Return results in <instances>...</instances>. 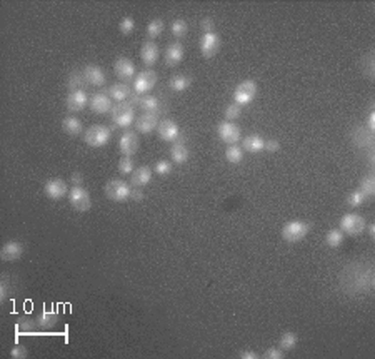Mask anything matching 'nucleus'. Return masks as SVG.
I'll list each match as a JSON object with an SVG mask.
<instances>
[{
    "label": "nucleus",
    "mask_w": 375,
    "mask_h": 359,
    "mask_svg": "<svg viewBox=\"0 0 375 359\" xmlns=\"http://www.w3.org/2000/svg\"><path fill=\"white\" fill-rule=\"evenodd\" d=\"M200 27H202L204 34H210V32H215V26H214V21L210 17H205L202 19V22H200Z\"/></svg>",
    "instance_id": "nucleus-46"
},
{
    "label": "nucleus",
    "mask_w": 375,
    "mask_h": 359,
    "mask_svg": "<svg viewBox=\"0 0 375 359\" xmlns=\"http://www.w3.org/2000/svg\"><path fill=\"white\" fill-rule=\"evenodd\" d=\"M262 357L264 359H284L285 354L280 347H270L262 354Z\"/></svg>",
    "instance_id": "nucleus-43"
},
{
    "label": "nucleus",
    "mask_w": 375,
    "mask_h": 359,
    "mask_svg": "<svg viewBox=\"0 0 375 359\" xmlns=\"http://www.w3.org/2000/svg\"><path fill=\"white\" fill-rule=\"evenodd\" d=\"M157 127H158L157 114L145 112L137 119V121H135V129H137V132H140V134H150V132H154Z\"/></svg>",
    "instance_id": "nucleus-14"
},
{
    "label": "nucleus",
    "mask_w": 375,
    "mask_h": 359,
    "mask_svg": "<svg viewBox=\"0 0 375 359\" xmlns=\"http://www.w3.org/2000/svg\"><path fill=\"white\" fill-rule=\"evenodd\" d=\"M138 107L142 109L144 112L157 114L160 111V101L155 96H144L142 99H140Z\"/></svg>",
    "instance_id": "nucleus-27"
},
{
    "label": "nucleus",
    "mask_w": 375,
    "mask_h": 359,
    "mask_svg": "<svg viewBox=\"0 0 375 359\" xmlns=\"http://www.w3.org/2000/svg\"><path fill=\"white\" fill-rule=\"evenodd\" d=\"M138 146H140V142H138L137 132L125 131L122 136H120L118 149H120V152L125 154V156H134V154L138 151Z\"/></svg>",
    "instance_id": "nucleus-11"
},
{
    "label": "nucleus",
    "mask_w": 375,
    "mask_h": 359,
    "mask_svg": "<svg viewBox=\"0 0 375 359\" xmlns=\"http://www.w3.org/2000/svg\"><path fill=\"white\" fill-rule=\"evenodd\" d=\"M310 229H312V226L308 222L290 221L282 227V237L287 242H298L310 232Z\"/></svg>",
    "instance_id": "nucleus-2"
},
{
    "label": "nucleus",
    "mask_w": 375,
    "mask_h": 359,
    "mask_svg": "<svg viewBox=\"0 0 375 359\" xmlns=\"http://www.w3.org/2000/svg\"><path fill=\"white\" fill-rule=\"evenodd\" d=\"M238 357L240 359H257L258 354H255V351H250V349H247V351H240Z\"/></svg>",
    "instance_id": "nucleus-49"
},
{
    "label": "nucleus",
    "mask_w": 375,
    "mask_h": 359,
    "mask_svg": "<svg viewBox=\"0 0 375 359\" xmlns=\"http://www.w3.org/2000/svg\"><path fill=\"white\" fill-rule=\"evenodd\" d=\"M358 189L364 192V196L367 197V201H368V199H372L375 196V176H374V174L365 176L362 181H360Z\"/></svg>",
    "instance_id": "nucleus-29"
},
{
    "label": "nucleus",
    "mask_w": 375,
    "mask_h": 359,
    "mask_svg": "<svg viewBox=\"0 0 375 359\" xmlns=\"http://www.w3.org/2000/svg\"><path fill=\"white\" fill-rule=\"evenodd\" d=\"M85 77L84 74L80 72H72L68 74V79H67V87L70 91H82V87L85 86Z\"/></svg>",
    "instance_id": "nucleus-32"
},
{
    "label": "nucleus",
    "mask_w": 375,
    "mask_h": 359,
    "mask_svg": "<svg viewBox=\"0 0 375 359\" xmlns=\"http://www.w3.org/2000/svg\"><path fill=\"white\" fill-rule=\"evenodd\" d=\"M27 349H25L24 346H20V344H17V346L12 347V351H10V356H12L14 359H25L27 357Z\"/></svg>",
    "instance_id": "nucleus-45"
},
{
    "label": "nucleus",
    "mask_w": 375,
    "mask_h": 359,
    "mask_svg": "<svg viewBox=\"0 0 375 359\" xmlns=\"http://www.w3.org/2000/svg\"><path fill=\"white\" fill-rule=\"evenodd\" d=\"M22 252H24L22 244L17 242V241H8L2 246L0 257H2V261L12 262V261H17V259L22 256Z\"/></svg>",
    "instance_id": "nucleus-19"
},
{
    "label": "nucleus",
    "mask_w": 375,
    "mask_h": 359,
    "mask_svg": "<svg viewBox=\"0 0 375 359\" xmlns=\"http://www.w3.org/2000/svg\"><path fill=\"white\" fill-rule=\"evenodd\" d=\"M164 21H160V19H155V21H152L147 26V36L150 37V39H155V37H158L160 34L164 32Z\"/></svg>",
    "instance_id": "nucleus-35"
},
{
    "label": "nucleus",
    "mask_w": 375,
    "mask_h": 359,
    "mask_svg": "<svg viewBox=\"0 0 375 359\" xmlns=\"http://www.w3.org/2000/svg\"><path fill=\"white\" fill-rule=\"evenodd\" d=\"M57 321H58V316H57V312H54V311H44L42 314H38V317H37V324L40 327H45V329L54 327L55 324H57Z\"/></svg>",
    "instance_id": "nucleus-30"
},
{
    "label": "nucleus",
    "mask_w": 375,
    "mask_h": 359,
    "mask_svg": "<svg viewBox=\"0 0 375 359\" xmlns=\"http://www.w3.org/2000/svg\"><path fill=\"white\" fill-rule=\"evenodd\" d=\"M257 96V84L254 81H244L242 84H238L237 89L234 92V101L237 106H248L250 102L254 101V97Z\"/></svg>",
    "instance_id": "nucleus-6"
},
{
    "label": "nucleus",
    "mask_w": 375,
    "mask_h": 359,
    "mask_svg": "<svg viewBox=\"0 0 375 359\" xmlns=\"http://www.w3.org/2000/svg\"><path fill=\"white\" fill-rule=\"evenodd\" d=\"M44 191H45V194H47L48 199L58 201V199H62L68 194V186L62 181V179H48V181L45 182Z\"/></svg>",
    "instance_id": "nucleus-12"
},
{
    "label": "nucleus",
    "mask_w": 375,
    "mask_h": 359,
    "mask_svg": "<svg viewBox=\"0 0 375 359\" xmlns=\"http://www.w3.org/2000/svg\"><path fill=\"white\" fill-rule=\"evenodd\" d=\"M187 29H188L187 22L182 21V19H177V21H174L172 24V34L175 37H184L185 34H187Z\"/></svg>",
    "instance_id": "nucleus-40"
},
{
    "label": "nucleus",
    "mask_w": 375,
    "mask_h": 359,
    "mask_svg": "<svg viewBox=\"0 0 375 359\" xmlns=\"http://www.w3.org/2000/svg\"><path fill=\"white\" fill-rule=\"evenodd\" d=\"M368 234H370V237L375 236V226H374V224H370V226H368Z\"/></svg>",
    "instance_id": "nucleus-53"
},
{
    "label": "nucleus",
    "mask_w": 375,
    "mask_h": 359,
    "mask_svg": "<svg viewBox=\"0 0 375 359\" xmlns=\"http://www.w3.org/2000/svg\"><path fill=\"white\" fill-rule=\"evenodd\" d=\"M130 101H128V104L130 106H138L140 104V99H142V96H138V94H135V92H132L130 94Z\"/></svg>",
    "instance_id": "nucleus-51"
},
{
    "label": "nucleus",
    "mask_w": 375,
    "mask_h": 359,
    "mask_svg": "<svg viewBox=\"0 0 375 359\" xmlns=\"http://www.w3.org/2000/svg\"><path fill=\"white\" fill-rule=\"evenodd\" d=\"M365 227H367V222H365V217L360 216V214L350 212L340 219V231L344 234H348V236H357V234L365 231Z\"/></svg>",
    "instance_id": "nucleus-4"
},
{
    "label": "nucleus",
    "mask_w": 375,
    "mask_h": 359,
    "mask_svg": "<svg viewBox=\"0 0 375 359\" xmlns=\"http://www.w3.org/2000/svg\"><path fill=\"white\" fill-rule=\"evenodd\" d=\"M114 71H115V76H117L118 79H122V81H130L135 74V66L130 59L120 57V59H117V62H115Z\"/></svg>",
    "instance_id": "nucleus-17"
},
{
    "label": "nucleus",
    "mask_w": 375,
    "mask_h": 359,
    "mask_svg": "<svg viewBox=\"0 0 375 359\" xmlns=\"http://www.w3.org/2000/svg\"><path fill=\"white\" fill-rule=\"evenodd\" d=\"M88 104V97L85 91H72L65 99V106L70 112H78L85 109V106Z\"/></svg>",
    "instance_id": "nucleus-15"
},
{
    "label": "nucleus",
    "mask_w": 375,
    "mask_h": 359,
    "mask_svg": "<svg viewBox=\"0 0 375 359\" xmlns=\"http://www.w3.org/2000/svg\"><path fill=\"white\" fill-rule=\"evenodd\" d=\"M325 242L330 247H338L344 242V232L340 229H330L327 236H325Z\"/></svg>",
    "instance_id": "nucleus-34"
},
{
    "label": "nucleus",
    "mask_w": 375,
    "mask_h": 359,
    "mask_svg": "<svg viewBox=\"0 0 375 359\" xmlns=\"http://www.w3.org/2000/svg\"><path fill=\"white\" fill-rule=\"evenodd\" d=\"M244 144V149L247 152H252V154H257L260 151H264L265 149V139L257 136V134H250L242 141Z\"/></svg>",
    "instance_id": "nucleus-23"
},
{
    "label": "nucleus",
    "mask_w": 375,
    "mask_h": 359,
    "mask_svg": "<svg viewBox=\"0 0 375 359\" xmlns=\"http://www.w3.org/2000/svg\"><path fill=\"white\" fill-rule=\"evenodd\" d=\"M70 181L74 182V186H82V182H84V176L80 172H74L72 174V177H70Z\"/></svg>",
    "instance_id": "nucleus-50"
},
{
    "label": "nucleus",
    "mask_w": 375,
    "mask_h": 359,
    "mask_svg": "<svg viewBox=\"0 0 375 359\" xmlns=\"http://www.w3.org/2000/svg\"><path fill=\"white\" fill-rule=\"evenodd\" d=\"M88 106L92 109V112L95 114H107L110 112V109H112V102H110V97L107 94L98 92V94H94V96L88 99Z\"/></svg>",
    "instance_id": "nucleus-16"
},
{
    "label": "nucleus",
    "mask_w": 375,
    "mask_h": 359,
    "mask_svg": "<svg viewBox=\"0 0 375 359\" xmlns=\"http://www.w3.org/2000/svg\"><path fill=\"white\" fill-rule=\"evenodd\" d=\"M130 192H132V189L128 187V184H125L124 181H120V179H112V181H108V184L105 186L107 197L112 199L115 202L127 201L130 197Z\"/></svg>",
    "instance_id": "nucleus-7"
},
{
    "label": "nucleus",
    "mask_w": 375,
    "mask_h": 359,
    "mask_svg": "<svg viewBox=\"0 0 375 359\" xmlns=\"http://www.w3.org/2000/svg\"><path fill=\"white\" fill-rule=\"evenodd\" d=\"M190 86H192V79L187 77V76H175V77L170 79V82H168V87L175 92L187 91Z\"/></svg>",
    "instance_id": "nucleus-28"
},
{
    "label": "nucleus",
    "mask_w": 375,
    "mask_h": 359,
    "mask_svg": "<svg viewBox=\"0 0 375 359\" xmlns=\"http://www.w3.org/2000/svg\"><path fill=\"white\" fill-rule=\"evenodd\" d=\"M240 114H242V109H240V106H237V104H228L227 107H225V111H224V117H225V121H235V119H238L240 117Z\"/></svg>",
    "instance_id": "nucleus-37"
},
{
    "label": "nucleus",
    "mask_w": 375,
    "mask_h": 359,
    "mask_svg": "<svg viewBox=\"0 0 375 359\" xmlns=\"http://www.w3.org/2000/svg\"><path fill=\"white\" fill-rule=\"evenodd\" d=\"M82 74L85 77V82L90 84V86L100 87V86H104V84L107 82V77H105L104 71L98 66H87L84 69Z\"/></svg>",
    "instance_id": "nucleus-18"
},
{
    "label": "nucleus",
    "mask_w": 375,
    "mask_h": 359,
    "mask_svg": "<svg viewBox=\"0 0 375 359\" xmlns=\"http://www.w3.org/2000/svg\"><path fill=\"white\" fill-rule=\"evenodd\" d=\"M220 51V37L215 32L210 34H204L202 39H200V52H202L204 57H214L215 54Z\"/></svg>",
    "instance_id": "nucleus-10"
},
{
    "label": "nucleus",
    "mask_w": 375,
    "mask_h": 359,
    "mask_svg": "<svg viewBox=\"0 0 375 359\" xmlns=\"http://www.w3.org/2000/svg\"><path fill=\"white\" fill-rule=\"evenodd\" d=\"M225 159H227L230 164L242 162L244 161V151L237 146V144H234V146H228L227 151H225Z\"/></svg>",
    "instance_id": "nucleus-33"
},
{
    "label": "nucleus",
    "mask_w": 375,
    "mask_h": 359,
    "mask_svg": "<svg viewBox=\"0 0 375 359\" xmlns=\"http://www.w3.org/2000/svg\"><path fill=\"white\" fill-rule=\"evenodd\" d=\"M62 129H64L65 134H68V136H78V134L82 132L84 126H82V122H80V119L68 116V117L64 119Z\"/></svg>",
    "instance_id": "nucleus-26"
},
{
    "label": "nucleus",
    "mask_w": 375,
    "mask_h": 359,
    "mask_svg": "<svg viewBox=\"0 0 375 359\" xmlns=\"http://www.w3.org/2000/svg\"><path fill=\"white\" fill-rule=\"evenodd\" d=\"M134 159L132 156H124L122 159L118 161V171L122 174H132L134 172Z\"/></svg>",
    "instance_id": "nucleus-38"
},
{
    "label": "nucleus",
    "mask_w": 375,
    "mask_h": 359,
    "mask_svg": "<svg viewBox=\"0 0 375 359\" xmlns=\"http://www.w3.org/2000/svg\"><path fill=\"white\" fill-rule=\"evenodd\" d=\"M18 331L22 334H34L35 332V321L30 317H20L17 322Z\"/></svg>",
    "instance_id": "nucleus-36"
},
{
    "label": "nucleus",
    "mask_w": 375,
    "mask_h": 359,
    "mask_svg": "<svg viewBox=\"0 0 375 359\" xmlns=\"http://www.w3.org/2000/svg\"><path fill=\"white\" fill-rule=\"evenodd\" d=\"M152 181V171L148 167H138L132 172V184L134 187H142Z\"/></svg>",
    "instance_id": "nucleus-25"
},
{
    "label": "nucleus",
    "mask_w": 375,
    "mask_h": 359,
    "mask_svg": "<svg viewBox=\"0 0 375 359\" xmlns=\"http://www.w3.org/2000/svg\"><path fill=\"white\" fill-rule=\"evenodd\" d=\"M280 149V144L277 139H268V141H265V151L268 152H277Z\"/></svg>",
    "instance_id": "nucleus-47"
},
{
    "label": "nucleus",
    "mask_w": 375,
    "mask_h": 359,
    "mask_svg": "<svg viewBox=\"0 0 375 359\" xmlns=\"http://www.w3.org/2000/svg\"><path fill=\"white\" fill-rule=\"evenodd\" d=\"M8 291H10V282L7 276H2V281H0V301H5L8 297Z\"/></svg>",
    "instance_id": "nucleus-44"
},
{
    "label": "nucleus",
    "mask_w": 375,
    "mask_h": 359,
    "mask_svg": "<svg viewBox=\"0 0 375 359\" xmlns=\"http://www.w3.org/2000/svg\"><path fill=\"white\" fill-rule=\"evenodd\" d=\"M130 94H132V91H130V87L124 82L114 84V86L108 87V97H112L118 102H124L125 99H128Z\"/></svg>",
    "instance_id": "nucleus-24"
},
{
    "label": "nucleus",
    "mask_w": 375,
    "mask_h": 359,
    "mask_svg": "<svg viewBox=\"0 0 375 359\" xmlns=\"http://www.w3.org/2000/svg\"><path fill=\"white\" fill-rule=\"evenodd\" d=\"M157 84V74L154 71H142L135 77L134 81V92L142 96V94H147L148 91H152Z\"/></svg>",
    "instance_id": "nucleus-9"
},
{
    "label": "nucleus",
    "mask_w": 375,
    "mask_h": 359,
    "mask_svg": "<svg viewBox=\"0 0 375 359\" xmlns=\"http://www.w3.org/2000/svg\"><path fill=\"white\" fill-rule=\"evenodd\" d=\"M134 106H130L128 102H117L115 106L110 109V117L112 122L118 127H128L134 122Z\"/></svg>",
    "instance_id": "nucleus-1"
},
{
    "label": "nucleus",
    "mask_w": 375,
    "mask_h": 359,
    "mask_svg": "<svg viewBox=\"0 0 375 359\" xmlns=\"http://www.w3.org/2000/svg\"><path fill=\"white\" fill-rule=\"evenodd\" d=\"M375 129V112H370V117H368V131L374 132Z\"/></svg>",
    "instance_id": "nucleus-52"
},
{
    "label": "nucleus",
    "mask_w": 375,
    "mask_h": 359,
    "mask_svg": "<svg viewBox=\"0 0 375 359\" xmlns=\"http://www.w3.org/2000/svg\"><path fill=\"white\" fill-rule=\"evenodd\" d=\"M118 29H120V32H122L124 36H128V34H132V31L135 29V22H134V19H132V17H125L124 21L120 22Z\"/></svg>",
    "instance_id": "nucleus-42"
},
{
    "label": "nucleus",
    "mask_w": 375,
    "mask_h": 359,
    "mask_svg": "<svg viewBox=\"0 0 375 359\" xmlns=\"http://www.w3.org/2000/svg\"><path fill=\"white\" fill-rule=\"evenodd\" d=\"M158 56H160V51L155 42H145L142 49H140V57H142L145 66H148V67L154 66V64L158 61Z\"/></svg>",
    "instance_id": "nucleus-20"
},
{
    "label": "nucleus",
    "mask_w": 375,
    "mask_h": 359,
    "mask_svg": "<svg viewBox=\"0 0 375 359\" xmlns=\"http://www.w3.org/2000/svg\"><path fill=\"white\" fill-rule=\"evenodd\" d=\"M365 201H367V197L364 196V192L360 191V189H355V191L352 194H348V197H347L348 206H352V207H357Z\"/></svg>",
    "instance_id": "nucleus-39"
},
{
    "label": "nucleus",
    "mask_w": 375,
    "mask_h": 359,
    "mask_svg": "<svg viewBox=\"0 0 375 359\" xmlns=\"http://www.w3.org/2000/svg\"><path fill=\"white\" fill-rule=\"evenodd\" d=\"M157 132H158V137L162 139V141H167V142H175L177 141V137L180 136L177 122H174L172 119H165V121L158 122Z\"/></svg>",
    "instance_id": "nucleus-13"
},
{
    "label": "nucleus",
    "mask_w": 375,
    "mask_h": 359,
    "mask_svg": "<svg viewBox=\"0 0 375 359\" xmlns=\"http://www.w3.org/2000/svg\"><path fill=\"white\" fill-rule=\"evenodd\" d=\"M297 342H298L297 334H295V332H285L278 339V347L282 349V351H292V349L297 346Z\"/></svg>",
    "instance_id": "nucleus-31"
},
{
    "label": "nucleus",
    "mask_w": 375,
    "mask_h": 359,
    "mask_svg": "<svg viewBox=\"0 0 375 359\" xmlns=\"http://www.w3.org/2000/svg\"><path fill=\"white\" fill-rule=\"evenodd\" d=\"M110 137H112V132L105 126H92L84 134L85 142H87L90 147H104L105 144H108Z\"/></svg>",
    "instance_id": "nucleus-5"
},
{
    "label": "nucleus",
    "mask_w": 375,
    "mask_h": 359,
    "mask_svg": "<svg viewBox=\"0 0 375 359\" xmlns=\"http://www.w3.org/2000/svg\"><path fill=\"white\" fill-rule=\"evenodd\" d=\"M130 197H132L134 201H142V199H144V192H142V189H140V187H134V189H132V192H130Z\"/></svg>",
    "instance_id": "nucleus-48"
},
{
    "label": "nucleus",
    "mask_w": 375,
    "mask_h": 359,
    "mask_svg": "<svg viewBox=\"0 0 375 359\" xmlns=\"http://www.w3.org/2000/svg\"><path fill=\"white\" fill-rule=\"evenodd\" d=\"M217 134H218L220 141L228 144V146L237 144L240 141V137H242V134H240V127L235 122H230V121L220 122L218 127H217Z\"/></svg>",
    "instance_id": "nucleus-8"
},
{
    "label": "nucleus",
    "mask_w": 375,
    "mask_h": 359,
    "mask_svg": "<svg viewBox=\"0 0 375 359\" xmlns=\"http://www.w3.org/2000/svg\"><path fill=\"white\" fill-rule=\"evenodd\" d=\"M154 171L158 174V176H167V174L172 172V164L168 161H157L154 166Z\"/></svg>",
    "instance_id": "nucleus-41"
},
{
    "label": "nucleus",
    "mask_w": 375,
    "mask_h": 359,
    "mask_svg": "<svg viewBox=\"0 0 375 359\" xmlns=\"http://www.w3.org/2000/svg\"><path fill=\"white\" fill-rule=\"evenodd\" d=\"M184 54H185L184 47L180 42L170 44L167 51H165V62H167V66H177V64H180L184 59Z\"/></svg>",
    "instance_id": "nucleus-21"
},
{
    "label": "nucleus",
    "mask_w": 375,
    "mask_h": 359,
    "mask_svg": "<svg viewBox=\"0 0 375 359\" xmlns=\"http://www.w3.org/2000/svg\"><path fill=\"white\" fill-rule=\"evenodd\" d=\"M170 157H172V161L175 164L187 162L188 157H190V151H188V147L185 146V142L175 141L172 144V147H170Z\"/></svg>",
    "instance_id": "nucleus-22"
},
{
    "label": "nucleus",
    "mask_w": 375,
    "mask_h": 359,
    "mask_svg": "<svg viewBox=\"0 0 375 359\" xmlns=\"http://www.w3.org/2000/svg\"><path fill=\"white\" fill-rule=\"evenodd\" d=\"M68 201L70 206H72L77 212H87L90 207H92V197L87 189H84L82 186H74L68 191Z\"/></svg>",
    "instance_id": "nucleus-3"
}]
</instances>
